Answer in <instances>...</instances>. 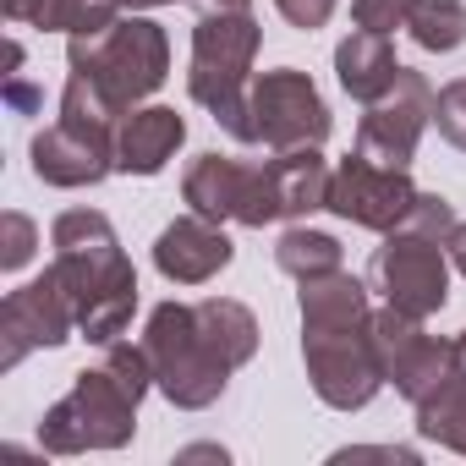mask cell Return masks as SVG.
<instances>
[{"mask_svg": "<svg viewBox=\"0 0 466 466\" xmlns=\"http://www.w3.org/2000/svg\"><path fill=\"white\" fill-rule=\"evenodd\" d=\"M56 280L66 286L77 308V329L88 340L110 346L127 329L137 308V275L99 208H72L56 219Z\"/></svg>", "mask_w": 466, "mask_h": 466, "instance_id": "obj_1", "label": "cell"}, {"mask_svg": "<svg viewBox=\"0 0 466 466\" xmlns=\"http://www.w3.org/2000/svg\"><path fill=\"white\" fill-rule=\"evenodd\" d=\"M148 384H154L148 351L110 340L105 368L77 373L72 395L61 406H50L45 450H110V444H127L132 439V411H137Z\"/></svg>", "mask_w": 466, "mask_h": 466, "instance_id": "obj_2", "label": "cell"}, {"mask_svg": "<svg viewBox=\"0 0 466 466\" xmlns=\"http://www.w3.org/2000/svg\"><path fill=\"white\" fill-rule=\"evenodd\" d=\"M253 56H258V23L248 12H214L192 34L187 88L237 143H258L253 137V88H248Z\"/></svg>", "mask_w": 466, "mask_h": 466, "instance_id": "obj_3", "label": "cell"}, {"mask_svg": "<svg viewBox=\"0 0 466 466\" xmlns=\"http://www.w3.org/2000/svg\"><path fill=\"white\" fill-rule=\"evenodd\" d=\"M170 72V39L159 23L143 17H116L99 34H72V77L94 83L110 110H132L148 99Z\"/></svg>", "mask_w": 466, "mask_h": 466, "instance_id": "obj_4", "label": "cell"}, {"mask_svg": "<svg viewBox=\"0 0 466 466\" xmlns=\"http://www.w3.org/2000/svg\"><path fill=\"white\" fill-rule=\"evenodd\" d=\"M121 110L105 105V94L83 77L61 94V121L34 137V176L50 187H94L116 170V121Z\"/></svg>", "mask_w": 466, "mask_h": 466, "instance_id": "obj_5", "label": "cell"}, {"mask_svg": "<svg viewBox=\"0 0 466 466\" xmlns=\"http://www.w3.org/2000/svg\"><path fill=\"white\" fill-rule=\"evenodd\" d=\"M143 351H148V362H154V384H159L176 406H187V411L208 406V400L225 390V379H230V357L214 346V335L203 329L198 308H181V302L154 308Z\"/></svg>", "mask_w": 466, "mask_h": 466, "instance_id": "obj_6", "label": "cell"}, {"mask_svg": "<svg viewBox=\"0 0 466 466\" xmlns=\"http://www.w3.org/2000/svg\"><path fill=\"white\" fill-rule=\"evenodd\" d=\"M302 329H308L302 357H308L313 390L340 411L368 406L384 384V368H379V351H373V313L346 319V324H302Z\"/></svg>", "mask_w": 466, "mask_h": 466, "instance_id": "obj_7", "label": "cell"}, {"mask_svg": "<svg viewBox=\"0 0 466 466\" xmlns=\"http://www.w3.org/2000/svg\"><path fill=\"white\" fill-rule=\"evenodd\" d=\"M192 214L203 219H237V225H269L280 219V192H275V165H242V159H219L198 154L187 181H181Z\"/></svg>", "mask_w": 466, "mask_h": 466, "instance_id": "obj_8", "label": "cell"}, {"mask_svg": "<svg viewBox=\"0 0 466 466\" xmlns=\"http://www.w3.org/2000/svg\"><path fill=\"white\" fill-rule=\"evenodd\" d=\"M368 286L384 291L390 308L411 313V319H428L444 308L450 297V264H444V248L433 237H417V230H390V242L373 253L368 264Z\"/></svg>", "mask_w": 466, "mask_h": 466, "instance_id": "obj_9", "label": "cell"}, {"mask_svg": "<svg viewBox=\"0 0 466 466\" xmlns=\"http://www.w3.org/2000/svg\"><path fill=\"white\" fill-rule=\"evenodd\" d=\"M253 137L269 143L275 154L286 148H319L329 137V110L313 88L308 72H264L253 83Z\"/></svg>", "mask_w": 466, "mask_h": 466, "instance_id": "obj_10", "label": "cell"}, {"mask_svg": "<svg viewBox=\"0 0 466 466\" xmlns=\"http://www.w3.org/2000/svg\"><path fill=\"white\" fill-rule=\"evenodd\" d=\"M428 121H433V88H428L422 72L400 66L395 83H390V88L368 105V116L357 121V154H368L373 165L406 170Z\"/></svg>", "mask_w": 466, "mask_h": 466, "instance_id": "obj_11", "label": "cell"}, {"mask_svg": "<svg viewBox=\"0 0 466 466\" xmlns=\"http://www.w3.org/2000/svg\"><path fill=\"white\" fill-rule=\"evenodd\" d=\"M411 203H417V187L395 165H373L368 154H351V159H340V170H329V203L324 208H335L351 225L400 230Z\"/></svg>", "mask_w": 466, "mask_h": 466, "instance_id": "obj_12", "label": "cell"}, {"mask_svg": "<svg viewBox=\"0 0 466 466\" xmlns=\"http://www.w3.org/2000/svg\"><path fill=\"white\" fill-rule=\"evenodd\" d=\"M373 351H379L384 379L406 400H422L444 379V368H450V346H439L433 335H422V324L411 313H400V308L373 313Z\"/></svg>", "mask_w": 466, "mask_h": 466, "instance_id": "obj_13", "label": "cell"}, {"mask_svg": "<svg viewBox=\"0 0 466 466\" xmlns=\"http://www.w3.org/2000/svg\"><path fill=\"white\" fill-rule=\"evenodd\" d=\"M77 324V308L66 297V286L56 280V269L23 291L6 297V308H0V335H6V351H0V362L17 368L34 346H61Z\"/></svg>", "mask_w": 466, "mask_h": 466, "instance_id": "obj_14", "label": "cell"}, {"mask_svg": "<svg viewBox=\"0 0 466 466\" xmlns=\"http://www.w3.org/2000/svg\"><path fill=\"white\" fill-rule=\"evenodd\" d=\"M225 264H230V237L203 214H187V219L165 225L159 242H154V269L176 286H203Z\"/></svg>", "mask_w": 466, "mask_h": 466, "instance_id": "obj_15", "label": "cell"}, {"mask_svg": "<svg viewBox=\"0 0 466 466\" xmlns=\"http://www.w3.org/2000/svg\"><path fill=\"white\" fill-rule=\"evenodd\" d=\"M181 137H187V121L176 110H165V105L132 110L116 127V170H127V176H159L165 159L181 148Z\"/></svg>", "mask_w": 466, "mask_h": 466, "instance_id": "obj_16", "label": "cell"}, {"mask_svg": "<svg viewBox=\"0 0 466 466\" xmlns=\"http://www.w3.org/2000/svg\"><path fill=\"white\" fill-rule=\"evenodd\" d=\"M417 428H422L428 439H439V444H450V450L466 455V335L450 340V368H444V379L417 400Z\"/></svg>", "mask_w": 466, "mask_h": 466, "instance_id": "obj_17", "label": "cell"}, {"mask_svg": "<svg viewBox=\"0 0 466 466\" xmlns=\"http://www.w3.org/2000/svg\"><path fill=\"white\" fill-rule=\"evenodd\" d=\"M395 50H390V39L384 34H368V28H357L351 39H340V50H335V77H340V88L351 94V99H362V105H373L390 83H395Z\"/></svg>", "mask_w": 466, "mask_h": 466, "instance_id": "obj_18", "label": "cell"}, {"mask_svg": "<svg viewBox=\"0 0 466 466\" xmlns=\"http://www.w3.org/2000/svg\"><path fill=\"white\" fill-rule=\"evenodd\" d=\"M269 165H275L280 219H297V214H313L329 203V165L319 159V148H286Z\"/></svg>", "mask_w": 466, "mask_h": 466, "instance_id": "obj_19", "label": "cell"}, {"mask_svg": "<svg viewBox=\"0 0 466 466\" xmlns=\"http://www.w3.org/2000/svg\"><path fill=\"white\" fill-rule=\"evenodd\" d=\"M198 319H203V329L214 335V346L230 357V368H242V362L258 351V324H253V313H248L242 302L208 297V302H198Z\"/></svg>", "mask_w": 466, "mask_h": 466, "instance_id": "obj_20", "label": "cell"}, {"mask_svg": "<svg viewBox=\"0 0 466 466\" xmlns=\"http://www.w3.org/2000/svg\"><path fill=\"white\" fill-rule=\"evenodd\" d=\"M411 39L422 50H461L466 45V0H417V12H411Z\"/></svg>", "mask_w": 466, "mask_h": 466, "instance_id": "obj_21", "label": "cell"}, {"mask_svg": "<svg viewBox=\"0 0 466 466\" xmlns=\"http://www.w3.org/2000/svg\"><path fill=\"white\" fill-rule=\"evenodd\" d=\"M275 264L297 280H313V275L340 269V242L324 237V230H286L280 248H275Z\"/></svg>", "mask_w": 466, "mask_h": 466, "instance_id": "obj_22", "label": "cell"}, {"mask_svg": "<svg viewBox=\"0 0 466 466\" xmlns=\"http://www.w3.org/2000/svg\"><path fill=\"white\" fill-rule=\"evenodd\" d=\"M34 28H61V34H99L116 23V0H34L28 6Z\"/></svg>", "mask_w": 466, "mask_h": 466, "instance_id": "obj_23", "label": "cell"}, {"mask_svg": "<svg viewBox=\"0 0 466 466\" xmlns=\"http://www.w3.org/2000/svg\"><path fill=\"white\" fill-rule=\"evenodd\" d=\"M411 12H417V0H351V17H357V28H368V34H395V28H406L411 23Z\"/></svg>", "mask_w": 466, "mask_h": 466, "instance_id": "obj_24", "label": "cell"}, {"mask_svg": "<svg viewBox=\"0 0 466 466\" xmlns=\"http://www.w3.org/2000/svg\"><path fill=\"white\" fill-rule=\"evenodd\" d=\"M433 121H439V132L466 154V77L433 94Z\"/></svg>", "mask_w": 466, "mask_h": 466, "instance_id": "obj_25", "label": "cell"}, {"mask_svg": "<svg viewBox=\"0 0 466 466\" xmlns=\"http://www.w3.org/2000/svg\"><path fill=\"white\" fill-rule=\"evenodd\" d=\"M275 6H280V17H286L291 28H308V34L335 17V0H275Z\"/></svg>", "mask_w": 466, "mask_h": 466, "instance_id": "obj_26", "label": "cell"}, {"mask_svg": "<svg viewBox=\"0 0 466 466\" xmlns=\"http://www.w3.org/2000/svg\"><path fill=\"white\" fill-rule=\"evenodd\" d=\"M28 253H34V225L23 214H6V253H0V264L17 269V264H28Z\"/></svg>", "mask_w": 466, "mask_h": 466, "instance_id": "obj_27", "label": "cell"}, {"mask_svg": "<svg viewBox=\"0 0 466 466\" xmlns=\"http://www.w3.org/2000/svg\"><path fill=\"white\" fill-rule=\"evenodd\" d=\"M444 253H450V264L466 275V219H455V230L444 237Z\"/></svg>", "mask_w": 466, "mask_h": 466, "instance_id": "obj_28", "label": "cell"}, {"mask_svg": "<svg viewBox=\"0 0 466 466\" xmlns=\"http://www.w3.org/2000/svg\"><path fill=\"white\" fill-rule=\"evenodd\" d=\"M192 6H198L203 17H214V12H248L253 0H192Z\"/></svg>", "mask_w": 466, "mask_h": 466, "instance_id": "obj_29", "label": "cell"}, {"mask_svg": "<svg viewBox=\"0 0 466 466\" xmlns=\"http://www.w3.org/2000/svg\"><path fill=\"white\" fill-rule=\"evenodd\" d=\"M0 6H6L12 23H28V6H34V0H0Z\"/></svg>", "mask_w": 466, "mask_h": 466, "instance_id": "obj_30", "label": "cell"}, {"mask_svg": "<svg viewBox=\"0 0 466 466\" xmlns=\"http://www.w3.org/2000/svg\"><path fill=\"white\" fill-rule=\"evenodd\" d=\"M116 6H132V12H143V6H170V0H116Z\"/></svg>", "mask_w": 466, "mask_h": 466, "instance_id": "obj_31", "label": "cell"}]
</instances>
